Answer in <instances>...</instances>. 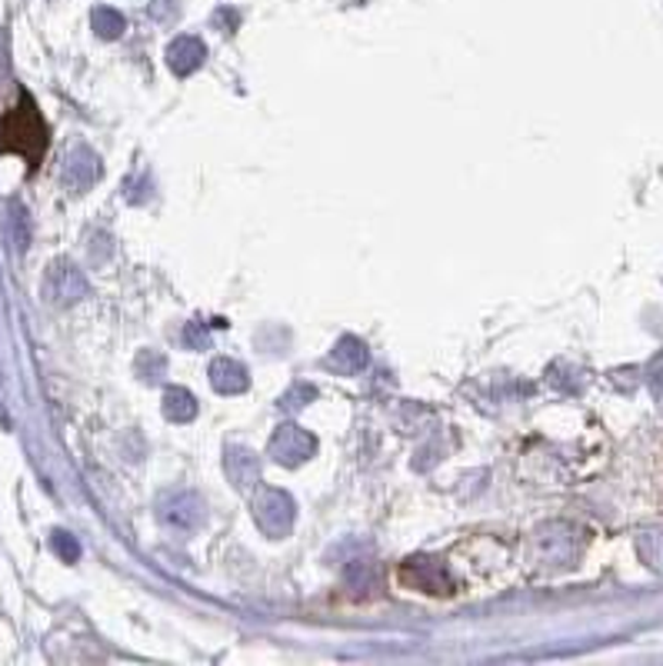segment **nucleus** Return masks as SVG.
<instances>
[{"mask_svg": "<svg viewBox=\"0 0 663 666\" xmlns=\"http://www.w3.org/2000/svg\"><path fill=\"white\" fill-rule=\"evenodd\" d=\"M0 153H21L30 171L47 153V124L30 97H21V103L0 118Z\"/></svg>", "mask_w": 663, "mask_h": 666, "instance_id": "nucleus-1", "label": "nucleus"}]
</instances>
